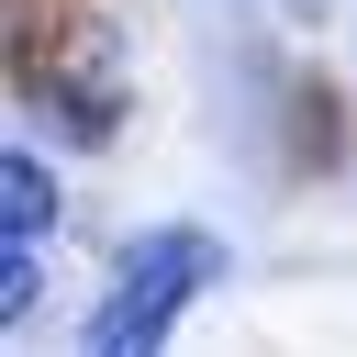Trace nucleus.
Returning a JSON list of instances; mask_svg holds the SVG:
<instances>
[{
    "label": "nucleus",
    "mask_w": 357,
    "mask_h": 357,
    "mask_svg": "<svg viewBox=\"0 0 357 357\" xmlns=\"http://www.w3.org/2000/svg\"><path fill=\"white\" fill-rule=\"evenodd\" d=\"M212 279H223V245H212V234H145V245H134V268H123V290L89 312V346H100V357L156 346V335L178 324V301H190V290H212Z\"/></svg>",
    "instance_id": "f257e3e1"
},
{
    "label": "nucleus",
    "mask_w": 357,
    "mask_h": 357,
    "mask_svg": "<svg viewBox=\"0 0 357 357\" xmlns=\"http://www.w3.org/2000/svg\"><path fill=\"white\" fill-rule=\"evenodd\" d=\"M0 223H11V245H33V234L56 223V178H45L33 156H0Z\"/></svg>",
    "instance_id": "f03ea898"
},
{
    "label": "nucleus",
    "mask_w": 357,
    "mask_h": 357,
    "mask_svg": "<svg viewBox=\"0 0 357 357\" xmlns=\"http://www.w3.org/2000/svg\"><path fill=\"white\" fill-rule=\"evenodd\" d=\"M33 301H45V268H33V245H11V268H0V312L22 324Z\"/></svg>",
    "instance_id": "7ed1b4c3"
}]
</instances>
